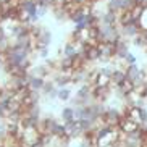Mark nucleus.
<instances>
[{"label": "nucleus", "mask_w": 147, "mask_h": 147, "mask_svg": "<svg viewBox=\"0 0 147 147\" xmlns=\"http://www.w3.org/2000/svg\"><path fill=\"white\" fill-rule=\"evenodd\" d=\"M20 7L24 13H28L29 16H36L37 15V2L36 0H20Z\"/></svg>", "instance_id": "39448f33"}, {"label": "nucleus", "mask_w": 147, "mask_h": 147, "mask_svg": "<svg viewBox=\"0 0 147 147\" xmlns=\"http://www.w3.org/2000/svg\"><path fill=\"white\" fill-rule=\"evenodd\" d=\"M61 118H63V121H71V120H74V110L73 108H69V107H66V108H63L61 110Z\"/></svg>", "instance_id": "4468645a"}, {"label": "nucleus", "mask_w": 147, "mask_h": 147, "mask_svg": "<svg viewBox=\"0 0 147 147\" xmlns=\"http://www.w3.org/2000/svg\"><path fill=\"white\" fill-rule=\"evenodd\" d=\"M146 50H147V47H146Z\"/></svg>", "instance_id": "5701e85b"}, {"label": "nucleus", "mask_w": 147, "mask_h": 147, "mask_svg": "<svg viewBox=\"0 0 147 147\" xmlns=\"http://www.w3.org/2000/svg\"><path fill=\"white\" fill-rule=\"evenodd\" d=\"M69 95H71V92H69V89H63V87H61V89H58V99L60 100H63V102H65V100H69Z\"/></svg>", "instance_id": "dca6fc26"}, {"label": "nucleus", "mask_w": 147, "mask_h": 147, "mask_svg": "<svg viewBox=\"0 0 147 147\" xmlns=\"http://www.w3.org/2000/svg\"><path fill=\"white\" fill-rule=\"evenodd\" d=\"M120 31H121V36H123L125 39H134V37L142 31V28H141L139 23H129V24L120 26Z\"/></svg>", "instance_id": "f03ea898"}, {"label": "nucleus", "mask_w": 147, "mask_h": 147, "mask_svg": "<svg viewBox=\"0 0 147 147\" xmlns=\"http://www.w3.org/2000/svg\"><path fill=\"white\" fill-rule=\"evenodd\" d=\"M39 53H40V57H44V58H45V57L49 55V50H47V47H42V49H39Z\"/></svg>", "instance_id": "4be33fe9"}, {"label": "nucleus", "mask_w": 147, "mask_h": 147, "mask_svg": "<svg viewBox=\"0 0 147 147\" xmlns=\"http://www.w3.org/2000/svg\"><path fill=\"white\" fill-rule=\"evenodd\" d=\"M94 86H99V87H108L112 86V76H108V74H104V73H97L94 79Z\"/></svg>", "instance_id": "1a4fd4ad"}, {"label": "nucleus", "mask_w": 147, "mask_h": 147, "mask_svg": "<svg viewBox=\"0 0 147 147\" xmlns=\"http://www.w3.org/2000/svg\"><path fill=\"white\" fill-rule=\"evenodd\" d=\"M63 55L65 57H76L78 55V50H76V45L73 42H68L63 47Z\"/></svg>", "instance_id": "f8f14e48"}, {"label": "nucleus", "mask_w": 147, "mask_h": 147, "mask_svg": "<svg viewBox=\"0 0 147 147\" xmlns=\"http://www.w3.org/2000/svg\"><path fill=\"white\" fill-rule=\"evenodd\" d=\"M52 89H55V86H53V84H49V82H45V84H44V87H42V92L49 94V92L52 91Z\"/></svg>", "instance_id": "6ab92c4d"}, {"label": "nucleus", "mask_w": 147, "mask_h": 147, "mask_svg": "<svg viewBox=\"0 0 147 147\" xmlns=\"http://www.w3.org/2000/svg\"><path fill=\"white\" fill-rule=\"evenodd\" d=\"M125 79H126V69L115 68V71L112 74V84H115V87H118Z\"/></svg>", "instance_id": "9d476101"}, {"label": "nucleus", "mask_w": 147, "mask_h": 147, "mask_svg": "<svg viewBox=\"0 0 147 147\" xmlns=\"http://www.w3.org/2000/svg\"><path fill=\"white\" fill-rule=\"evenodd\" d=\"M138 61V58H136V55H133L131 52H128V55L125 57V65L128 66V65H134Z\"/></svg>", "instance_id": "f3484780"}, {"label": "nucleus", "mask_w": 147, "mask_h": 147, "mask_svg": "<svg viewBox=\"0 0 147 147\" xmlns=\"http://www.w3.org/2000/svg\"><path fill=\"white\" fill-rule=\"evenodd\" d=\"M133 42H134V45H136V47H142V49L147 47V40H146V37H144L142 31H141V32H139V34L134 37Z\"/></svg>", "instance_id": "ddd939ff"}, {"label": "nucleus", "mask_w": 147, "mask_h": 147, "mask_svg": "<svg viewBox=\"0 0 147 147\" xmlns=\"http://www.w3.org/2000/svg\"><path fill=\"white\" fill-rule=\"evenodd\" d=\"M118 129H120L123 134H131V133H134V131L139 129V123L134 121V120H131V118L123 117V120H121L120 125H118Z\"/></svg>", "instance_id": "7ed1b4c3"}, {"label": "nucleus", "mask_w": 147, "mask_h": 147, "mask_svg": "<svg viewBox=\"0 0 147 147\" xmlns=\"http://www.w3.org/2000/svg\"><path fill=\"white\" fill-rule=\"evenodd\" d=\"M118 23H120V26H125V24H129V23H136L131 10H123V11H120V20H118Z\"/></svg>", "instance_id": "9b49d317"}, {"label": "nucleus", "mask_w": 147, "mask_h": 147, "mask_svg": "<svg viewBox=\"0 0 147 147\" xmlns=\"http://www.w3.org/2000/svg\"><path fill=\"white\" fill-rule=\"evenodd\" d=\"M139 118H141V123L147 121V108L146 107H139ZM139 123V125H141Z\"/></svg>", "instance_id": "a211bd4d"}, {"label": "nucleus", "mask_w": 147, "mask_h": 147, "mask_svg": "<svg viewBox=\"0 0 147 147\" xmlns=\"http://www.w3.org/2000/svg\"><path fill=\"white\" fill-rule=\"evenodd\" d=\"M102 118H104V123H105V125L113 126V128L117 126V128H118L120 121L123 120V115L118 112L117 108H107V112H105V115H104Z\"/></svg>", "instance_id": "f257e3e1"}, {"label": "nucleus", "mask_w": 147, "mask_h": 147, "mask_svg": "<svg viewBox=\"0 0 147 147\" xmlns=\"http://www.w3.org/2000/svg\"><path fill=\"white\" fill-rule=\"evenodd\" d=\"M44 84H45L44 78H40V76H36V74H31V73H29V89H31V91H42Z\"/></svg>", "instance_id": "6e6552de"}, {"label": "nucleus", "mask_w": 147, "mask_h": 147, "mask_svg": "<svg viewBox=\"0 0 147 147\" xmlns=\"http://www.w3.org/2000/svg\"><path fill=\"white\" fill-rule=\"evenodd\" d=\"M47 13V7H37V15H39V16H44V15Z\"/></svg>", "instance_id": "aec40b11"}, {"label": "nucleus", "mask_w": 147, "mask_h": 147, "mask_svg": "<svg viewBox=\"0 0 147 147\" xmlns=\"http://www.w3.org/2000/svg\"><path fill=\"white\" fill-rule=\"evenodd\" d=\"M26 115H29V117H36V118H39V115H40V108H39V105L36 104V105H32V107H29L26 110Z\"/></svg>", "instance_id": "2eb2a0df"}, {"label": "nucleus", "mask_w": 147, "mask_h": 147, "mask_svg": "<svg viewBox=\"0 0 147 147\" xmlns=\"http://www.w3.org/2000/svg\"><path fill=\"white\" fill-rule=\"evenodd\" d=\"M110 92H112V86H108V87L94 86V89H92V97H94L97 102H105V100L108 99Z\"/></svg>", "instance_id": "20e7f679"}, {"label": "nucleus", "mask_w": 147, "mask_h": 147, "mask_svg": "<svg viewBox=\"0 0 147 147\" xmlns=\"http://www.w3.org/2000/svg\"><path fill=\"white\" fill-rule=\"evenodd\" d=\"M74 65H76V58L74 57H65L60 60V71H66V73H73Z\"/></svg>", "instance_id": "423d86ee"}, {"label": "nucleus", "mask_w": 147, "mask_h": 147, "mask_svg": "<svg viewBox=\"0 0 147 147\" xmlns=\"http://www.w3.org/2000/svg\"><path fill=\"white\" fill-rule=\"evenodd\" d=\"M49 99H55V97H58V89H52V91L47 94Z\"/></svg>", "instance_id": "412c9836"}, {"label": "nucleus", "mask_w": 147, "mask_h": 147, "mask_svg": "<svg viewBox=\"0 0 147 147\" xmlns=\"http://www.w3.org/2000/svg\"><path fill=\"white\" fill-rule=\"evenodd\" d=\"M50 40H52V34H50V31L44 29L39 32V36H37V49H42V47H47L49 44H50Z\"/></svg>", "instance_id": "0eeeda50"}]
</instances>
